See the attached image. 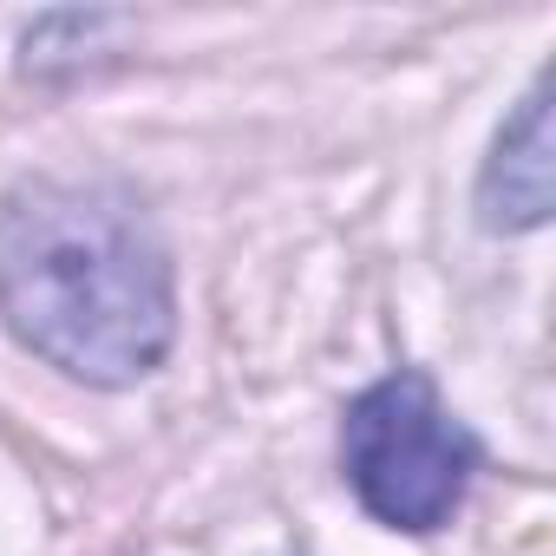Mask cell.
Listing matches in <instances>:
<instances>
[{"instance_id":"obj_1","label":"cell","mask_w":556,"mask_h":556,"mask_svg":"<svg viewBox=\"0 0 556 556\" xmlns=\"http://www.w3.org/2000/svg\"><path fill=\"white\" fill-rule=\"evenodd\" d=\"M0 321L86 387H131L177 334L170 255L144 203L105 177H27L0 203Z\"/></svg>"},{"instance_id":"obj_2","label":"cell","mask_w":556,"mask_h":556,"mask_svg":"<svg viewBox=\"0 0 556 556\" xmlns=\"http://www.w3.org/2000/svg\"><path fill=\"white\" fill-rule=\"evenodd\" d=\"M341 458H348V484L354 497L393 523V530H439L471 478H478V439L471 426L439 400V387L413 367L374 380L341 426Z\"/></svg>"},{"instance_id":"obj_3","label":"cell","mask_w":556,"mask_h":556,"mask_svg":"<svg viewBox=\"0 0 556 556\" xmlns=\"http://www.w3.org/2000/svg\"><path fill=\"white\" fill-rule=\"evenodd\" d=\"M556 197V157H549V86L536 79L517 105V118L497 131L491 164L478 177V216L484 229H536Z\"/></svg>"}]
</instances>
